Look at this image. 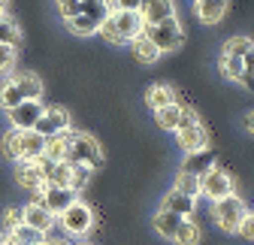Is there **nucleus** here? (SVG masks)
I'll return each instance as SVG.
<instances>
[{"label": "nucleus", "instance_id": "47", "mask_svg": "<svg viewBox=\"0 0 254 245\" xmlns=\"http://www.w3.org/2000/svg\"><path fill=\"white\" fill-rule=\"evenodd\" d=\"M6 6H9V0H0V12H6Z\"/></svg>", "mask_w": 254, "mask_h": 245}, {"label": "nucleus", "instance_id": "23", "mask_svg": "<svg viewBox=\"0 0 254 245\" xmlns=\"http://www.w3.org/2000/svg\"><path fill=\"white\" fill-rule=\"evenodd\" d=\"M200 242H203V230H200V224H197L194 218H185V221L179 224L176 236H173V245H200Z\"/></svg>", "mask_w": 254, "mask_h": 245}, {"label": "nucleus", "instance_id": "43", "mask_svg": "<svg viewBox=\"0 0 254 245\" xmlns=\"http://www.w3.org/2000/svg\"><path fill=\"white\" fill-rule=\"evenodd\" d=\"M242 70H245V73H254V46L242 55Z\"/></svg>", "mask_w": 254, "mask_h": 245}, {"label": "nucleus", "instance_id": "18", "mask_svg": "<svg viewBox=\"0 0 254 245\" xmlns=\"http://www.w3.org/2000/svg\"><path fill=\"white\" fill-rule=\"evenodd\" d=\"M185 218L182 215H176V212H167V209H157L154 215H151V230L161 236L164 242H173V236H176V230H179V224H182Z\"/></svg>", "mask_w": 254, "mask_h": 245}, {"label": "nucleus", "instance_id": "1", "mask_svg": "<svg viewBox=\"0 0 254 245\" xmlns=\"http://www.w3.org/2000/svg\"><path fill=\"white\" fill-rule=\"evenodd\" d=\"M67 136L70 139H67V155H64V161H67L70 167L82 164V167H91L94 173H100L106 158H103V148H100L97 136H91L85 130H73V127H70Z\"/></svg>", "mask_w": 254, "mask_h": 245}, {"label": "nucleus", "instance_id": "15", "mask_svg": "<svg viewBox=\"0 0 254 245\" xmlns=\"http://www.w3.org/2000/svg\"><path fill=\"white\" fill-rule=\"evenodd\" d=\"M15 182L24 191L40 194V188H43V170H40V164L37 161H18L15 164Z\"/></svg>", "mask_w": 254, "mask_h": 245}, {"label": "nucleus", "instance_id": "35", "mask_svg": "<svg viewBox=\"0 0 254 245\" xmlns=\"http://www.w3.org/2000/svg\"><path fill=\"white\" fill-rule=\"evenodd\" d=\"M97 34H100V40L106 43V46H115V49H121V46H127L124 40H121V34L115 30V24H112V18L106 15L100 24H97Z\"/></svg>", "mask_w": 254, "mask_h": 245}, {"label": "nucleus", "instance_id": "14", "mask_svg": "<svg viewBox=\"0 0 254 245\" xmlns=\"http://www.w3.org/2000/svg\"><path fill=\"white\" fill-rule=\"evenodd\" d=\"M109 18H112V24H115V30L121 34L124 43H130L133 37H139L145 30V21L139 12H109Z\"/></svg>", "mask_w": 254, "mask_h": 245}, {"label": "nucleus", "instance_id": "45", "mask_svg": "<svg viewBox=\"0 0 254 245\" xmlns=\"http://www.w3.org/2000/svg\"><path fill=\"white\" fill-rule=\"evenodd\" d=\"M43 242H46V245H73V242H70L67 236H52V233H49V236H46Z\"/></svg>", "mask_w": 254, "mask_h": 245}, {"label": "nucleus", "instance_id": "5", "mask_svg": "<svg viewBox=\"0 0 254 245\" xmlns=\"http://www.w3.org/2000/svg\"><path fill=\"white\" fill-rule=\"evenodd\" d=\"M145 34L151 37V43H154L157 49H161V55H173V52H179V49L188 43L179 15H176V18H167V21H161V24H154V27H145Z\"/></svg>", "mask_w": 254, "mask_h": 245}, {"label": "nucleus", "instance_id": "41", "mask_svg": "<svg viewBox=\"0 0 254 245\" xmlns=\"http://www.w3.org/2000/svg\"><path fill=\"white\" fill-rule=\"evenodd\" d=\"M55 9H58L61 21H67V18L79 15V0H55Z\"/></svg>", "mask_w": 254, "mask_h": 245}, {"label": "nucleus", "instance_id": "16", "mask_svg": "<svg viewBox=\"0 0 254 245\" xmlns=\"http://www.w3.org/2000/svg\"><path fill=\"white\" fill-rule=\"evenodd\" d=\"M9 76H12L15 85L21 88L24 100H43V94H46V82H43L40 73H34V70H18V73H9Z\"/></svg>", "mask_w": 254, "mask_h": 245}, {"label": "nucleus", "instance_id": "19", "mask_svg": "<svg viewBox=\"0 0 254 245\" xmlns=\"http://www.w3.org/2000/svg\"><path fill=\"white\" fill-rule=\"evenodd\" d=\"M127 46H130L133 49V58L139 61V64H145V67H151V64H157V61H161L164 55H161V49H157L154 43H151V37L145 34V30H142V34L139 37H133L130 43H127Z\"/></svg>", "mask_w": 254, "mask_h": 245}, {"label": "nucleus", "instance_id": "37", "mask_svg": "<svg viewBox=\"0 0 254 245\" xmlns=\"http://www.w3.org/2000/svg\"><path fill=\"white\" fill-rule=\"evenodd\" d=\"M21 224V206H6L0 212V233H12Z\"/></svg>", "mask_w": 254, "mask_h": 245}, {"label": "nucleus", "instance_id": "6", "mask_svg": "<svg viewBox=\"0 0 254 245\" xmlns=\"http://www.w3.org/2000/svg\"><path fill=\"white\" fill-rule=\"evenodd\" d=\"M70 124H73V115H70V109L67 106H46L43 109V115L37 118V124H34V130L40 133V136H58V133H64V130H70Z\"/></svg>", "mask_w": 254, "mask_h": 245}, {"label": "nucleus", "instance_id": "12", "mask_svg": "<svg viewBox=\"0 0 254 245\" xmlns=\"http://www.w3.org/2000/svg\"><path fill=\"white\" fill-rule=\"evenodd\" d=\"M197 197H188V194H182V191H176V188H170L164 197H161V209H167V212H176V215H182V218H194L197 215Z\"/></svg>", "mask_w": 254, "mask_h": 245}, {"label": "nucleus", "instance_id": "7", "mask_svg": "<svg viewBox=\"0 0 254 245\" xmlns=\"http://www.w3.org/2000/svg\"><path fill=\"white\" fill-rule=\"evenodd\" d=\"M43 109H46V100H21L18 106H12L6 112V121L15 130H34V124L43 115Z\"/></svg>", "mask_w": 254, "mask_h": 245}, {"label": "nucleus", "instance_id": "20", "mask_svg": "<svg viewBox=\"0 0 254 245\" xmlns=\"http://www.w3.org/2000/svg\"><path fill=\"white\" fill-rule=\"evenodd\" d=\"M212 164H218V155L212 148H197V151H188L185 155V164H182V170L185 173H194V176H203Z\"/></svg>", "mask_w": 254, "mask_h": 245}, {"label": "nucleus", "instance_id": "10", "mask_svg": "<svg viewBox=\"0 0 254 245\" xmlns=\"http://www.w3.org/2000/svg\"><path fill=\"white\" fill-rule=\"evenodd\" d=\"M145 27H154V24H161L167 18H176L179 15V6H176V0H145L142 9H139Z\"/></svg>", "mask_w": 254, "mask_h": 245}, {"label": "nucleus", "instance_id": "36", "mask_svg": "<svg viewBox=\"0 0 254 245\" xmlns=\"http://www.w3.org/2000/svg\"><path fill=\"white\" fill-rule=\"evenodd\" d=\"M15 64H18V49H15V46H3V43H0V76L15 73Z\"/></svg>", "mask_w": 254, "mask_h": 245}, {"label": "nucleus", "instance_id": "9", "mask_svg": "<svg viewBox=\"0 0 254 245\" xmlns=\"http://www.w3.org/2000/svg\"><path fill=\"white\" fill-rule=\"evenodd\" d=\"M21 224H27V227H34V230H40L43 236H49V233H55V215L49 209H43L37 200H30V203H24L21 206Z\"/></svg>", "mask_w": 254, "mask_h": 245}, {"label": "nucleus", "instance_id": "42", "mask_svg": "<svg viewBox=\"0 0 254 245\" xmlns=\"http://www.w3.org/2000/svg\"><path fill=\"white\" fill-rule=\"evenodd\" d=\"M112 12H139L142 9V0H109Z\"/></svg>", "mask_w": 254, "mask_h": 245}, {"label": "nucleus", "instance_id": "25", "mask_svg": "<svg viewBox=\"0 0 254 245\" xmlns=\"http://www.w3.org/2000/svg\"><path fill=\"white\" fill-rule=\"evenodd\" d=\"M21 40H24V34H21V27H18V21L12 18V15H6V12H0V43L3 46H21Z\"/></svg>", "mask_w": 254, "mask_h": 245}, {"label": "nucleus", "instance_id": "27", "mask_svg": "<svg viewBox=\"0 0 254 245\" xmlns=\"http://www.w3.org/2000/svg\"><path fill=\"white\" fill-rule=\"evenodd\" d=\"M21 100H24L21 88L15 85V79H12V76H6L3 82H0V109L9 112V109H12V106H18Z\"/></svg>", "mask_w": 254, "mask_h": 245}, {"label": "nucleus", "instance_id": "3", "mask_svg": "<svg viewBox=\"0 0 254 245\" xmlns=\"http://www.w3.org/2000/svg\"><path fill=\"white\" fill-rule=\"evenodd\" d=\"M248 212V203L242 194H227V197H221L212 203L209 209V215H212V224L221 230V233H236L242 215Z\"/></svg>", "mask_w": 254, "mask_h": 245}, {"label": "nucleus", "instance_id": "39", "mask_svg": "<svg viewBox=\"0 0 254 245\" xmlns=\"http://www.w3.org/2000/svg\"><path fill=\"white\" fill-rule=\"evenodd\" d=\"M236 236L254 242V209H248L245 215H242V221H239V227H236Z\"/></svg>", "mask_w": 254, "mask_h": 245}, {"label": "nucleus", "instance_id": "8", "mask_svg": "<svg viewBox=\"0 0 254 245\" xmlns=\"http://www.w3.org/2000/svg\"><path fill=\"white\" fill-rule=\"evenodd\" d=\"M34 200H37L43 209H49L52 215L58 218L64 209H70V206H73L76 194H73L70 188H61V185H43V188H40V194H34Z\"/></svg>", "mask_w": 254, "mask_h": 245}, {"label": "nucleus", "instance_id": "48", "mask_svg": "<svg viewBox=\"0 0 254 245\" xmlns=\"http://www.w3.org/2000/svg\"><path fill=\"white\" fill-rule=\"evenodd\" d=\"M76 245H94V242H76Z\"/></svg>", "mask_w": 254, "mask_h": 245}, {"label": "nucleus", "instance_id": "38", "mask_svg": "<svg viewBox=\"0 0 254 245\" xmlns=\"http://www.w3.org/2000/svg\"><path fill=\"white\" fill-rule=\"evenodd\" d=\"M9 236H12V239H15L18 245H34V242H43V239H46V236H43L40 230L27 227V224H18V227H15V230H12Z\"/></svg>", "mask_w": 254, "mask_h": 245}, {"label": "nucleus", "instance_id": "17", "mask_svg": "<svg viewBox=\"0 0 254 245\" xmlns=\"http://www.w3.org/2000/svg\"><path fill=\"white\" fill-rule=\"evenodd\" d=\"M43 151H46V136H40L37 130L18 133V161H37V158H43Z\"/></svg>", "mask_w": 254, "mask_h": 245}, {"label": "nucleus", "instance_id": "31", "mask_svg": "<svg viewBox=\"0 0 254 245\" xmlns=\"http://www.w3.org/2000/svg\"><path fill=\"white\" fill-rule=\"evenodd\" d=\"M18 133L21 130H15V127H9L6 133H0V155H3L6 161H18Z\"/></svg>", "mask_w": 254, "mask_h": 245}, {"label": "nucleus", "instance_id": "28", "mask_svg": "<svg viewBox=\"0 0 254 245\" xmlns=\"http://www.w3.org/2000/svg\"><path fill=\"white\" fill-rule=\"evenodd\" d=\"M67 133H70V130H64V133L46 139V151H43V158H46V161H52V164L64 161V155H67V139H70Z\"/></svg>", "mask_w": 254, "mask_h": 245}, {"label": "nucleus", "instance_id": "2", "mask_svg": "<svg viewBox=\"0 0 254 245\" xmlns=\"http://www.w3.org/2000/svg\"><path fill=\"white\" fill-rule=\"evenodd\" d=\"M55 221H58L55 230H61V236H67V239H82V236H88V233L94 230V224H97V215H94V209H91L82 197H76L73 206L64 209Z\"/></svg>", "mask_w": 254, "mask_h": 245}, {"label": "nucleus", "instance_id": "4", "mask_svg": "<svg viewBox=\"0 0 254 245\" xmlns=\"http://www.w3.org/2000/svg\"><path fill=\"white\" fill-rule=\"evenodd\" d=\"M227 194H236V179H233V173L224 170V167H218V164H212L200 176V197L209 200V203H215V200L227 197Z\"/></svg>", "mask_w": 254, "mask_h": 245}, {"label": "nucleus", "instance_id": "46", "mask_svg": "<svg viewBox=\"0 0 254 245\" xmlns=\"http://www.w3.org/2000/svg\"><path fill=\"white\" fill-rule=\"evenodd\" d=\"M0 245H18V242H15L9 233H0Z\"/></svg>", "mask_w": 254, "mask_h": 245}, {"label": "nucleus", "instance_id": "29", "mask_svg": "<svg viewBox=\"0 0 254 245\" xmlns=\"http://www.w3.org/2000/svg\"><path fill=\"white\" fill-rule=\"evenodd\" d=\"M173 188H176V191H182V194H188V197H197V200H200V176L179 170V173H176V179H173Z\"/></svg>", "mask_w": 254, "mask_h": 245}, {"label": "nucleus", "instance_id": "24", "mask_svg": "<svg viewBox=\"0 0 254 245\" xmlns=\"http://www.w3.org/2000/svg\"><path fill=\"white\" fill-rule=\"evenodd\" d=\"M94 176H97V173H94L91 167H82V164H76V167H70V185H67V188H70L76 197H82V194L91 188Z\"/></svg>", "mask_w": 254, "mask_h": 245}, {"label": "nucleus", "instance_id": "33", "mask_svg": "<svg viewBox=\"0 0 254 245\" xmlns=\"http://www.w3.org/2000/svg\"><path fill=\"white\" fill-rule=\"evenodd\" d=\"M254 46V40L251 37H242V34H236V37H230L224 46H221V55H230V58H242L248 49Z\"/></svg>", "mask_w": 254, "mask_h": 245}, {"label": "nucleus", "instance_id": "32", "mask_svg": "<svg viewBox=\"0 0 254 245\" xmlns=\"http://www.w3.org/2000/svg\"><path fill=\"white\" fill-rule=\"evenodd\" d=\"M43 185H61V188H67V185H70V164H67V161L52 164V170H49L46 179H43Z\"/></svg>", "mask_w": 254, "mask_h": 245}, {"label": "nucleus", "instance_id": "11", "mask_svg": "<svg viewBox=\"0 0 254 245\" xmlns=\"http://www.w3.org/2000/svg\"><path fill=\"white\" fill-rule=\"evenodd\" d=\"M209 142H212V133L206 130V124L200 121V124H194V127H182V130H176V145L185 151H197V148H209Z\"/></svg>", "mask_w": 254, "mask_h": 245}, {"label": "nucleus", "instance_id": "22", "mask_svg": "<svg viewBox=\"0 0 254 245\" xmlns=\"http://www.w3.org/2000/svg\"><path fill=\"white\" fill-rule=\"evenodd\" d=\"M179 115H182V103H170V106H161V109H154V124L167 130V133H176L179 127Z\"/></svg>", "mask_w": 254, "mask_h": 245}, {"label": "nucleus", "instance_id": "26", "mask_svg": "<svg viewBox=\"0 0 254 245\" xmlns=\"http://www.w3.org/2000/svg\"><path fill=\"white\" fill-rule=\"evenodd\" d=\"M64 27H67V34H73V37H79V40H88V37H94L97 34V21H91L88 15H73V18H67L64 21Z\"/></svg>", "mask_w": 254, "mask_h": 245}, {"label": "nucleus", "instance_id": "21", "mask_svg": "<svg viewBox=\"0 0 254 245\" xmlns=\"http://www.w3.org/2000/svg\"><path fill=\"white\" fill-rule=\"evenodd\" d=\"M179 97H176V88L173 85H164V82H157V85H148V91H145V106L154 112V109H161V106H170V103H176Z\"/></svg>", "mask_w": 254, "mask_h": 245}, {"label": "nucleus", "instance_id": "13", "mask_svg": "<svg viewBox=\"0 0 254 245\" xmlns=\"http://www.w3.org/2000/svg\"><path fill=\"white\" fill-rule=\"evenodd\" d=\"M227 6H230V0H194V15H197L200 24L212 27V24L224 21Z\"/></svg>", "mask_w": 254, "mask_h": 245}, {"label": "nucleus", "instance_id": "30", "mask_svg": "<svg viewBox=\"0 0 254 245\" xmlns=\"http://www.w3.org/2000/svg\"><path fill=\"white\" fill-rule=\"evenodd\" d=\"M79 12L100 24V21L112 12V6H109V0H79Z\"/></svg>", "mask_w": 254, "mask_h": 245}, {"label": "nucleus", "instance_id": "44", "mask_svg": "<svg viewBox=\"0 0 254 245\" xmlns=\"http://www.w3.org/2000/svg\"><path fill=\"white\" fill-rule=\"evenodd\" d=\"M242 127H245V133L254 136V109H248V112L242 115Z\"/></svg>", "mask_w": 254, "mask_h": 245}, {"label": "nucleus", "instance_id": "50", "mask_svg": "<svg viewBox=\"0 0 254 245\" xmlns=\"http://www.w3.org/2000/svg\"><path fill=\"white\" fill-rule=\"evenodd\" d=\"M142 3H145V0H142Z\"/></svg>", "mask_w": 254, "mask_h": 245}, {"label": "nucleus", "instance_id": "40", "mask_svg": "<svg viewBox=\"0 0 254 245\" xmlns=\"http://www.w3.org/2000/svg\"><path fill=\"white\" fill-rule=\"evenodd\" d=\"M194 124H200V112H197L194 106L182 103V115H179V127H176V130H182V127H194Z\"/></svg>", "mask_w": 254, "mask_h": 245}, {"label": "nucleus", "instance_id": "49", "mask_svg": "<svg viewBox=\"0 0 254 245\" xmlns=\"http://www.w3.org/2000/svg\"><path fill=\"white\" fill-rule=\"evenodd\" d=\"M34 245H46V242H34Z\"/></svg>", "mask_w": 254, "mask_h": 245}, {"label": "nucleus", "instance_id": "34", "mask_svg": "<svg viewBox=\"0 0 254 245\" xmlns=\"http://www.w3.org/2000/svg\"><path fill=\"white\" fill-rule=\"evenodd\" d=\"M218 70H221V76H227L230 82H239V76H242V58L221 55L218 58Z\"/></svg>", "mask_w": 254, "mask_h": 245}]
</instances>
